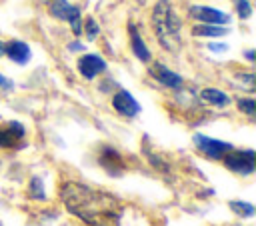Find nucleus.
<instances>
[{
    "label": "nucleus",
    "mask_w": 256,
    "mask_h": 226,
    "mask_svg": "<svg viewBox=\"0 0 256 226\" xmlns=\"http://www.w3.org/2000/svg\"><path fill=\"white\" fill-rule=\"evenodd\" d=\"M0 56H4V42H0Z\"/></svg>",
    "instance_id": "393cba45"
},
{
    "label": "nucleus",
    "mask_w": 256,
    "mask_h": 226,
    "mask_svg": "<svg viewBox=\"0 0 256 226\" xmlns=\"http://www.w3.org/2000/svg\"><path fill=\"white\" fill-rule=\"evenodd\" d=\"M208 48H210V50H214V52H222V50H226L228 46H226V44H224V46H216V44H210Z\"/></svg>",
    "instance_id": "4be33fe9"
},
{
    "label": "nucleus",
    "mask_w": 256,
    "mask_h": 226,
    "mask_svg": "<svg viewBox=\"0 0 256 226\" xmlns=\"http://www.w3.org/2000/svg\"><path fill=\"white\" fill-rule=\"evenodd\" d=\"M128 34H130V46H132V52L136 54V58L142 60V62H150L152 60V54L146 48V44L140 38V32H138V28L134 24H128Z\"/></svg>",
    "instance_id": "f8f14e48"
},
{
    "label": "nucleus",
    "mask_w": 256,
    "mask_h": 226,
    "mask_svg": "<svg viewBox=\"0 0 256 226\" xmlns=\"http://www.w3.org/2000/svg\"><path fill=\"white\" fill-rule=\"evenodd\" d=\"M190 16L200 20L202 24H218V26H224L230 22V16L216 10V8H210V6H192L190 8Z\"/></svg>",
    "instance_id": "423d86ee"
},
{
    "label": "nucleus",
    "mask_w": 256,
    "mask_h": 226,
    "mask_svg": "<svg viewBox=\"0 0 256 226\" xmlns=\"http://www.w3.org/2000/svg\"><path fill=\"white\" fill-rule=\"evenodd\" d=\"M4 54H6L12 62H16V64H26V62L30 60V56H32L28 44L22 42V40H12V42L4 44Z\"/></svg>",
    "instance_id": "9b49d317"
},
{
    "label": "nucleus",
    "mask_w": 256,
    "mask_h": 226,
    "mask_svg": "<svg viewBox=\"0 0 256 226\" xmlns=\"http://www.w3.org/2000/svg\"><path fill=\"white\" fill-rule=\"evenodd\" d=\"M180 18L168 0H158L152 8V28L160 44L168 52H176L180 48Z\"/></svg>",
    "instance_id": "f03ea898"
},
{
    "label": "nucleus",
    "mask_w": 256,
    "mask_h": 226,
    "mask_svg": "<svg viewBox=\"0 0 256 226\" xmlns=\"http://www.w3.org/2000/svg\"><path fill=\"white\" fill-rule=\"evenodd\" d=\"M246 58H248V60H252V58H254V52H252V50H248V52H246Z\"/></svg>",
    "instance_id": "b1692460"
},
{
    "label": "nucleus",
    "mask_w": 256,
    "mask_h": 226,
    "mask_svg": "<svg viewBox=\"0 0 256 226\" xmlns=\"http://www.w3.org/2000/svg\"><path fill=\"white\" fill-rule=\"evenodd\" d=\"M194 144L202 154H206L212 160H220L226 152L232 150V144L216 140V138H210V136H204V134H194Z\"/></svg>",
    "instance_id": "39448f33"
},
{
    "label": "nucleus",
    "mask_w": 256,
    "mask_h": 226,
    "mask_svg": "<svg viewBox=\"0 0 256 226\" xmlns=\"http://www.w3.org/2000/svg\"><path fill=\"white\" fill-rule=\"evenodd\" d=\"M100 164L110 172V174H120L122 170H124V160H122V156L116 152V150H112V148H102V152H100Z\"/></svg>",
    "instance_id": "ddd939ff"
},
{
    "label": "nucleus",
    "mask_w": 256,
    "mask_h": 226,
    "mask_svg": "<svg viewBox=\"0 0 256 226\" xmlns=\"http://www.w3.org/2000/svg\"><path fill=\"white\" fill-rule=\"evenodd\" d=\"M78 70L86 80H92L94 76H98L100 72L106 70V62L102 60V56L98 54H84L78 60Z\"/></svg>",
    "instance_id": "1a4fd4ad"
},
{
    "label": "nucleus",
    "mask_w": 256,
    "mask_h": 226,
    "mask_svg": "<svg viewBox=\"0 0 256 226\" xmlns=\"http://www.w3.org/2000/svg\"><path fill=\"white\" fill-rule=\"evenodd\" d=\"M140 2H142V0H140Z\"/></svg>",
    "instance_id": "a878e982"
},
{
    "label": "nucleus",
    "mask_w": 256,
    "mask_h": 226,
    "mask_svg": "<svg viewBox=\"0 0 256 226\" xmlns=\"http://www.w3.org/2000/svg\"><path fill=\"white\" fill-rule=\"evenodd\" d=\"M200 96H202V100H206L208 104H214V106H226L230 102L228 94H224L218 88H204Z\"/></svg>",
    "instance_id": "4468645a"
},
{
    "label": "nucleus",
    "mask_w": 256,
    "mask_h": 226,
    "mask_svg": "<svg viewBox=\"0 0 256 226\" xmlns=\"http://www.w3.org/2000/svg\"><path fill=\"white\" fill-rule=\"evenodd\" d=\"M238 108H240L244 114L252 116V114L256 112V102H254L252 98H240V100H238Z\"/></svg>",
    "instance_id": "6ab92c4d"
},
{
    "label": "nucleus",
    "mask_w": 256,
    "mask_h": 226,
    "mask_svg": "<svg viewBox=\"0 0 256 226\" xmlns=\"http://www.w3.org/2000/svg\"><path fill=\"white\" fill-rule=\"evenodd\" d=\"M28 194H30L32 198H36V200H44V198H46V194H44V184H42V180H40L38 176H34V178L30 180V184H28Z\"/></svg>",
    "instance_id": "dca6fc26"
},
{
    "label": "nucleus",
    "mask_w": 256,
    "mask_h": 226,
    "mask_svg": "<svg viewBox=\"0 0 256 226\" xmlns=\"http://www.w3.org/2000/svg\"><path fill=\"white\" fill-rule=\"evenodd\" d=\"M12 90H14V82L4 74H0V92H12Z\"/></svg>",
    "instance_id": "412c9836"
},
{
    "label": "nucleus",
    "mask_w": 256,
    "mask_h": 226,
    "mask_svg": "<svg viewBox=\"0 0 256 226\" xmlns=\"http://www.w3.org/2000/svg\"><path fill=\"white\" fill-rule=\"evenodd\" d=\"M230 208H232L238 216H242V218H250V216L254 214V206L248 204V202H230Z\"/></svg>",
    "instance_id": "f3484780"
},
{
    "label": "nucleus",
    "mask_w": 256,
    "mask_h": 226,
    "mask_svg": "<svg viewBox=\"0 0 256 226\" xmlns=\"http://www.w3.org/2000/svg\"><path fill=\"white\" fill-rule=\"evenodd\" d=\"M234 8H236L238 16H240V18H244V20L252 16V6H250V2H248V0H234Z\"/></svg>",
    "instance_id": "a211bd4d"
},
{
    "label": "nucleus",
    "mask_w": 256,
    "mask_h": 226,
    "mask_svg": "<svg viewBox=\"0 0 256 226\" xmlns=\"http://www.w3.org/2000/svg\"><path fill=\"white\" fill-rule=\"evenodd\" d=\"M70 50H84V46H82L80 42H72V44H70Z\"/></svg>",
    "instance_id": "5701e85b"
},
{
    "label": "nucleus",
    "mask_w": 256,
    "mask_h": 226,
    "mask_svg": "<svg viewBox=\"0 0 256 226\" xmlns=\"http://www.w3.org/2000/svg\"><path fill=\"white\" fill-rule=\"evenodd\" d=\"M86 28V36L90 38V40H94L96 36H98V32H100V28H98V24H96V20L94 18H86V24L82 26V30Z\"/></svg>",
    "instance_id": "aec40b11"
},
{
    "label": "nucleus",
    "mask_w": 256,
    "mask_h": 226,
    "mask_svg": "<svg viewBox=\"0 0 256 226\" xmlns=\"http://www.w3.org/2000/svg\"><path fill=\"white\" fill-rule=\"evenodd\" d=\"M150 76H154V80H158L160 84H164V86H168V88H180V86H182L180 74L168 70L164 64H154V66H150Z\"/></svg>",
    "instance_id": "9d476101"
},
{
    "label": "nucleus",
    "mask_w": 256,
    "mask_h": 226,
    "mask_svg": "<svg viewBox=\"0 0 256 226\" xmlns=\"http://www.w3.org/2000/svg\"><path fill=\"white\" fill-rule=\"evenodd\" d=\"M222 158H224V166L236 174H252L254 172V160H256L254 150H240V152L230 150V154L226 152Z\"/></svg>",
    "instance_id": "20e7f679"
},
{
    "label": "nucleus",
    "mask_w": 256,
    "mask_h": 226,
    "mask_svg": "<svg viewBox=\"0 0 256 226\" xmlns=\"http://www.w3.org/2000/svg\"><path fill=\"white\" fill-rule=\"evenodd\" d=\"M112 106H114V110H116L118 114L128 116V118H132V116H136V114L140 112V104H138L136 98H134L130 92H126V90H118V92L112 96Z\"/></svg>",
    "instance_id": "6e6552de"
},
{
    "label": "nucleus",
    "mask_w": 256,
    "mask_h": 226,
    "mask_svg": "<svg viewBox=\"0 0 256 226\" xmlns=\"http://www.w3.org/2000/svg\"><path fill=\"white\" fill-rule=\"evenodd\" d=\"M50 14L58 20H66L72 26V32L76 36L82 34V16H80V8L72 6L68 0H52L50 2Z\"/></svg>",
    "instance_id": "7ed1b4c3"
},
{
    "label": "nucleus",
    "mask_w": 256,
    "mask_h": 226,
    "mask_svg": "<svg viewBox=\"0 0 256 226\" xmlns=\"http://www.w3.org/2000/svg\"><path fill=\"white\" fill-rule=\"evenodd\" d=\"M68 212L84 220L88 226H118L122 218V202L98 188L78 182H66L60 188Z\"/></svg>",
    "instance_id": "f257e3e1"
},
{
    "label": "nucleus",
    "mask_w": 256,
    "mask_h": 226,
    "mask_svg": "<svg viewBox=\"0 0 256 226\" xmlns=\"http://www.w3.org/2000/svg\"><path fill=\"white\" fill-rule=\"evenodd\" d=\"M226 32H228V28L218 26V24H198L192 28L194 36H222Z\"/></svg>",
    "instance_id": "2eb2a0df"
},
{
    "label": "nucleus",
    "mask_w": 256,
    "mask_h": 226,
    "mask_svg": "<svg viewBox=\"0 0 256 226\" xmlns=\"http://www.w3.org/2000/svg\"><path fill=\"white\" fill-rule=\"evenodd\" d=\"M24 126L20 122H6L0 126V148H14L24 140Z\"/></svg>",
    "instance_id": "0eeeda50"
}]
</instances>
